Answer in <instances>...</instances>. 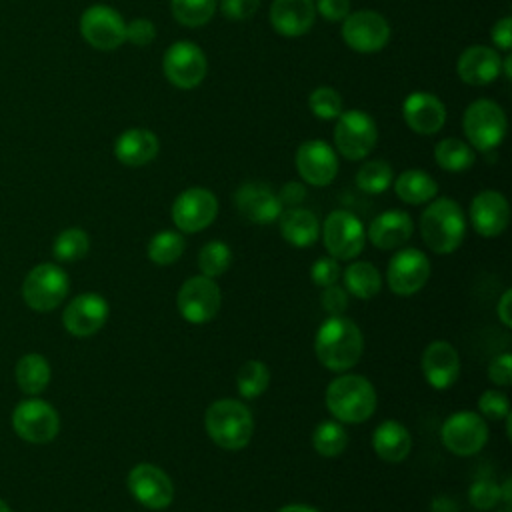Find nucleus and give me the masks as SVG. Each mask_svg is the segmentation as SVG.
Listing matches in <instances>:
<instances>
[{
  "label": "nucleus",
  "mask_w": 512,
  "mask_h": 512,
  "mask_svg": "<svg viewBox=\"0 0 512 512\" xmlns=\"http://www.w3.org/2000/svg\"><path fill=\"white\" fill-rule=\"evenodd\" d=\"M362 348L364 340L360 328L344 316H330L324 320L314 338L318 362L332 372L352 368L360 360Z\"/></svg>",
  "instance_id": "obj_1"
},
{
  "label": "nucleus",
  "mask_w": 512,
  "mask_h": 512,
  "mask_svg": "<svg viewBox=\"0 0 512 512\" xmlns=\"http://www.w3.org/2000/svg\"><path fill=\"white\" fill-rule=\"evenodd\" d=\"M326 406L338 422L360 424L374 414V386L358 374L338 376L326 388Z\"/></svg>",
  "instance_id": "obj_2"
},
{
  "label": "nucleus",
  "mask_w": 512,
  "mask_h": 512,
  "mask_svg": "<svg viewBox=\"0 0 512 512\" xmlns=\"http://www.w3.org/2000/svg\"><path fill=\"white\" fill-rule=\"evenodd\" d=\"M420 232L432 252H454L462 244L466 234V220L462 208L452 198L434 200L420 216Z\"/></svg>",
  "instance_id": "obj_3"
},
{
  "label": "nucleus",
  "mask_w": 512,
  "mask_h": 512,
  "mask_svg": "<svg viewBox=\"0 0 512 512\" xmlns=\"http://www.w3.org/2000/svg\"><path fill=\"white\" fill-rule=\"evenodd\" d=\"M204 426L214 444L224 450L244 448L254 432V420L250 410L232 398L216 400L208 406Z\"/></svg>",
  "instance_id": "obj_4"
},
{
  "label": "nucleus",
  "mask_w": 512,
  "mask_h": 512,
  "mask_svg": "<svg viewBox=\"0 0 512 512\" xmlns=\"http://www.w3.org/2000/svg\"><path fill=\"white\" fill-rule=\"evenodd\" d=\"M462 128L476 150H496L506 136V114L492 100H474L464 112Z\"/></svg>",
  "instance_id": "obj_5"
},
{
  "label": "nucleus",
  "mask_w": 512,
  "mask_h": 512,
  "mask_svg": "<svg viewBox=\"0 0 512 512\" xmlns=\"http://www.w3.org/2000/svg\"><path fill=\"white\" fill-rule=\"evenodd\" d=\"M70 288L64 268L52 262L34 266L22 282V298L36 312H50L62 304Z\"/></svg>",
  "instance_id": "obj_6"
},
{
  "label": "nucleus",
  "mask_w": 512,
  "mask_h": 512,
  "mask_svg": "<svg viewBox=\"0 0 512 512\" xmlns=\"http://www.w3.org/2000/svg\"><path fill=\"white\" fill-rule=\"evenodd\" d=\"M378 138L376 124L370 114L364 110H348L340 112L336 118V128H334V144L336 150L346 158V160H362L366 158Z\"/></svg>",
  "instance_id": "obj_7"
},
{
  "label": "nucleus",
  "mask_w": 512,
  "mask_h": 512,
  "mask_svg": "<svg viewBox=\"0 0 512 512\" xmlns=\"http://www.w3.org/2000/svg\"><path fill=\"white\" fill-rule=\"evenodd\" d=\"M14 432L30 444L52 442L60 430V418L54 406L40 398H28L16 404L12 412Z\"/></svg>",
  "instance_id": "obj_8"
},
{
  "label": "nucleus",
  "mask_w": 512,
  "mask_h": 512,
  "mask_svg": "<svg viewBox=\"0 0 512 512\" xmlns=\"http://www.w3.org/2000/svg\"><path fill=\"white\" fill-rule=\"evenodd\" d=\"M322 240L334 260H352L362 252L366 232L352 212L334 210L324 220Z\"/></svg>",
  "instance_id": "obj_9"
},
{
  "label": "nucleus",
  "mask_w": 512,
  "mask_h": 512,
  "mask_svg": "<svg viewBox=\"0 0 512 512\" xmlns=\"http://www.w3.org/2000/svg\"><path fill=\"white\" fill-rule=\"evenodd\" d=\"M220 304H222V292L218 284L204 274L188 278L180 286L176 296L178 312L182 314L184 320L192 324H204L212 320L218 314Z\"/></svg>",
  "instance_id": "obj_10"
},
{
  "label": "nucleus",
  "mask_w": 512,
  "mask_h": 512,
  "mask_svg": "<svg viewBox=\"0 0 512 512\" xmlns=\"http://www.w3.org/2000/svg\"><path fill=\"white\" fill-rule=\"evenodd\" d=\"M80 34L92 48L110 52L126 42V22L114 8L94 4L80 16Z\"/></svg>",
  "instance_id": "obj_11"
},
{
  "label": "nucleus",
  "mask_w": 512,
  "mask_h": 512,
  "mask_svg": "<svg viewBox=\"0 0 512 512\" xmlns=\"http://www.w3.org/2000/svg\"><path fill=\"white\" fill-rule=\"evenodd\" d=\"M162 70L172 86L190 90L204 80L208 72V62L204 52L194 42L180 40L170 44L164 52Z\"/></svg>",
  "instance_id": "obj_12"
},
{
  "label": "nucleus",
  "mask_w": 512,
  "mask_h": 512,
  "mask_svg": "<svg viewBox=\"0 0 512 512\" xmlns=\"http://www.w3.org/2000/svg\"><path fill=\"white\" fill-rule=\"evenodd\" d=\"M342 38L352 50L360 54H374L388 44L390 26L382 14L374 10H358L344 18Z\"/></svg>",
  "instance_id": "obj_13"
},
{
  "label": "nucleus",
  "mask_w": 512,
  "mask_h": 512,
  "mask_svg": "<svg viewBox=\"0 0 512 512\" xmlns=\"http://www.w3.org/2000/svg\"><path fill=\"white\" fill-rule=\"evenodd\" d=\"M218 214V200L206 188H188L172 204V222L182 232H200L208 228Z\"/></svg>",
  "instance_id": "obj_14"
},
{
  "label": "nucleus",
  "mask_w": 512,
  "mask_h": 512,
  "mask_svg": "<svg viewBox=\"0 0 512 512\" xmlns=\"http://www.w3.org/2000/svg\"><path fill=\"white\" fill-rule=\"evenodd\" d=\"M130 494L150 510H164L174 500V484L168 474L154 464H136L128 474Z\"/></svg>",
  "instance_id": "obj_15"
},
{
  "label": "nucleus",
  "mask_w": 512,
  "mask_h": 512,
  "mask_svg": "<svg viewBox=\"0 0 512 512\" xmlns=\"http://www.w3.org/2000/svg\"><path fill=\"white\" fill-rule=\"evenodd\" d=\"M442 444L456 456H472L488 440V426L476 412H456L442 426Z\"/></svg>",
  "instance_id": "obj_16"
},
{
  "label": "nucleus",
  "mask_w": 512,
  "mask_h": 512,
  "mask_svg": "<svg viewBox=\"0 0 512 512\" xmlns=\"http://www.w3.org/2000/svg\"><path fill=\"white\" fill-rule=\"evenodd\" d=\"M430 278V260L416 248H404L392 256L386 270L388 286L398 296L416 294Z\"/></svg>",
  "instance_id": "obj_17"
},
{
  "label": "nucleus",
  "mask_w": 512,
  "mask_h": 512,
  "mask_svg": "<svg viewBox=\"0 0 512 512\" xmlns=\"http://www.w3.org/2000/svg\"><path fill=\"white\" fill-rule=\"evenodd\" d=\"M108 320V302L96 292L78 294L68 302L62 314L64 328L78 338L96 334Z\"/></svg>",
  "instance_id": "obj_18"
},
{
  "label": "nucleus",
  "mask_w": 512,
  "mask_h": 512,
  "mask_svg": "<svg viewBox=\"0 0 512 512\" xmlns=\"http://www.w3.org/2000/svg\"><path fill=\"white\" fill-rule=\"evenodd\" d=\"M296 170L312 186H328L338 172V158L324 140L302 142L296 150Z\"/></svg>",
  "instance_id": "obj_19"
},
{
  "label": "nucleus",
  "mask_w": 512,
  "mask_h": 512,
  "mask_svg": "<svg viewBox=\"0 0 512 512\" xmlns=\"http://www.w3.org/2000/svg\"><path fill=\"white\" fill-rule=\"evenodd\" d=\"M238 212L254 224H270L282 214V202L270 186L262 182H246L234 194Z\"/></svg>",
  "instance_id": "obj_20"
},
{
  "label": "nucleus",
  "mask_w": 512,
  "mask_h": 512,
  "mask_svg": "<svg viewBox=\"0 0 512 512\" xmlns=\"http://www.w3.org/2000/svg\"><path fill=\"white\" fill-rule=\"evenodd\" d=\"M470 220L480 236L492 238L502 234L510 222V208L506 198L496 190H484L476 194L470 204Z\"/></svg>",
  "instance_id": "obj_21"
},
{
  "label": "nucleus",
  "mask_w": 512,
  "mask_h": 512,
  "mask_svg": "<svg viewBox=\"0 0 512 512\" xmlns=\"http://www.w3.org/2000/svg\"><path fill=\"white\" fill-rule=\"evenodd\" d=\"M422 372L432 388H450L460 376V358L452 344L446 340H434L422 354Z\"/></svg>",
  "instance_id": "obj_22"
},
{
  "label": "nucleus",
  "mask_w": 512,
  "mask_h": 512,
  "mask_svg": "<svg viewBox=\"0 0 512 512\" xmlns=\"http://www.w3.org/2000/svg\"><path fill=\"white\" fill-rule=\"evenodd\" d=\"M402 114L408 128L416 134H436L446 122L444 104L430 92H412L402 104Z\"/></svg>",
  "instance_id": "obj_23"
},
{
  "label": "nucleus",
  "mask_w": 512,
  "mask_h": 512,
  "mask_svg": "<svg viewBox=\"0 0 512 512\" xmlns=\"http://www.w3.org/2000/svg\"><path fill=\"white\" fill-rule=\"evenodd\" d=\"M314 18V0H274L270 6V24L286 38L306 34L312 28Z\"/></svg>",
  "instance_id": "obj_24"
},
{
  "label": "nucleus",
  "mask_w": 512,
  "mask_h": 512,
  "mask_svg": "<svg viewBox=\"0 0 512 512\" xmlns=\"http://www.w3.org/2000/svg\"><path fill=\"white\" fill-rule=\"evenodd\" d=\"M502 58L490 46H470L466 48L456 64L462 82L472 86H486L500 76Z\"/></svg>",
  "instance_id": "obj_25"
},
{
  "label": "nucleus",
  "mask_w": 512,
  "mask_h": 512,
  "mask_svg": "<svg viewBox=\"0 0 512 512\" xmlns=\"http://www.w3.org/2000/svg\"><path fill=\"white\" fill-rule=\"evenodd\" d=\"M414 222L402 210H386L378 214L368 226L370 242L380 250L400 248L412 236Z\"/></svg>",
  "instance_id": "obj_26"
},
{
  "label": "nucleus",
  "mask_w": 512,
  "mask_h": 512,
  "mask_svg": "<svg viewBox=\"0 0 512 512\" xmlns=\"http://www.w3.org/2000/svg\"><path fill=\"white\" fill-rule=\"evenodd\" d=\"M160 142L154 132L146 128H128L114 142V154L124 166H144L156 158Z\"/></svg>",
  "instance_id": "obj_27"
},
{
  "label": "nucleus",
  "mask_w": 512,
  "mask_h": 512,
  "mask_svg": "<svg viewBox=\"0 0 512 512\" xmlns=\"http://www.w3.org/2000/svg\"><path fill=\"white\" fill-rule=\"evenodd\" d=\"M280 232L282 238L296 246V248H306L312 246L318 236H320V224L314 212L306 208H288L280 216Z\"/></svg>",
  "instance_id": "obj_28"
},
{
  "label": "nucleus",
  "mask_w": 512,
  "mask_h": 512,
  "mask_svg": "<svg viewBox=\"0 0 512 512\" xmlns=\"http://www.w3.org/2000/svg\"><path fill=\"white\" fill-rule=\"evenodd\" d=\"M374 452L386 462H402L412 448L410 432L396 420H384L372 434Z\"/></svg>",
  "instance_id": "obj_29"
},
{
  "label": "nucleus",
  "mask_w": 512,
  "mask_h": 512,
  "mask_svg": "<svg viewBox=\"0 0 512 512\" xmlns=\"http://www.w3.org/2000/svg\"><path fill=\"white\" fill-rule=\"evenodd\" d=\"M16 382H18V388L28 396H36L44 392V388L50 382L48 360L36 352L24 354L16 364Z\"/></svg>",
  "instance_id": "obj_30"
},
{
  "label": "nucleus",
  "mask_w": 512,
  "mask_h": 512,
  "mask_svg": "<svg viewBox=\"0 0 512 512\" xmlns=\"http://www.w3.org/2000/svg\"><path fill=\"white\" fill-rule=\"evenodd\" d=\"M396 196L406 204H424L438 192L436 180L424 170H406L394 182Z\"/></svg>",
  "instance_id": "obj_31"
},
{
  "label": "nucleus",
  "mask_w": 512,
  "mask_h": 512,
  "mask_svg": "<svg viewBox=\"0 0 512 512\" xmlns=\"http://www.w3.org/2000/svg\"><path fill=\"white\" fill-rule=\"evenodd\" d=\"M344 284L352 296L368 300L380 292L382 276L370 262H352L344 270Z\"/></svg>",
  "instance_id": "obj_32"
},
{
  "label": "nucleus",
  "mask_w": 512,
  "mask_h": 512,
  "mask_svg": "<svg viewBox=\"0 0 512 512\" xmlns=\"http://www.w3.org/2000/svg\"><path fill=\"white\" fill-rule=\"evenodd\" d=\"M434 158L438 166L448 172L468 170L476 160L474 150L458 138H444L442 142H438L434 148Z\"/></svg>",
  "instance_id": "obj_33"
},
{
  "label": "nucleus",
  "mask_w": 512,
  "mask_h": 512,
  "mask_svg": "<svg viewBox=\"0 0 512 512\" xmlns=\"http://www.w3.org/2000/svg\"><path fill=\"white\" fill-rule=\"evenodd\" d=\"M314 450L324 458H336L344 452L348 444V434L338 420H324L316 426L312 434Z\"/></svg>",
  "instance_id": "obj_34"
},
{
  "label": "nucleus",
  "mask_w": 512,
  "mask_h": 512,
  "mask_svg": "<svg viewBox=\"0 0 512 512\" xmlns=\"http://www.w3.org/2000/svg\"><path fill=\"white\" fill-rule=\"evenodd\" d=\"M148 258L158 266L174 264L184 252V238L174 230H162L148 242Z\"/></svg>",
  "instance_id": "obj_35"
},
{
  "label": "nucleus",
  "mask_w": 512,
  "mask_h": 512,
  "mask_svg": "<svg viewBox=\"0 0 512 512\" xmlns=\"http://www.w3.org/2000/svg\"><path fill=\"white\" fill-rule=\"evenodd\" d=\"M270 384V370L260 360H248L240 366L236 376V388L244 398H258Z\"/></svg>",
  "instance_id": "obj_36"
},
{
  "label": "nucleus",
  "mask_w": 512,
  "mask_h": 512,
  "mask_svg": "<svg viewBox=\"0 0 512 512\" xmlns=\"http://www.w3.org/2000/svg\"><path fill=\"white\" fill-rule=\"evenodd\" d=\"M170 10L176 22L196 28L214 16L216 0H170Z\"/></svg>",
  "instance_id": "obj_37"
},
{
  "label": "nucleus",
  "mask_w": 512,
  "mask_h": 512,
  "mask_svg": "<svg viewBox=\"0 0 512 512\" xmlns=\"http://www.w3.org/2000/svg\"><path fill=\"white\" fill-rule=\"evenodd\" d=\"M88 248L90 238L82 228H66L56 236L52 252L60 262H76L86 256Z\"/></svg>",
  "instance_id": "obj_38"
},
{
  "label": "nucleus",
  "mask_w": 512,
  "mask_h": 512,
  "mask_svg": "<svg viewBox=\"0 0 512 512\" xmlns=\"http://www.w3.org/2000/svg\"><path fill=\"white\" fill-rule=\"evenodd\" d=\"M392 168L384 160H368L356 172V186L368 194H380L392 184Z\"/></svg>",
  "instance_id": "obj_39"
},
{
  "label": "nucleus",
  "mask_w": 512,
  "mask_h": 512,
  "mask_svg": "<svg viewBox=\"0 0 512 512\" xmlns=\"http://www.w3.org/2000/svg\"><path fill=\"white\" fill-rule=\"evenodd\" d=\"M230 264H232V252L228 244L220 240L206 242L198 254V268L208 278H216L224 274L230 268Z\"/></svg>",
  "instance_id": "obj_40"
},
{
  "label": "nucleus",
  "mask_w": 512,
  "mask_h": 512,
  "mask_svg": "<svg viewBox=\"0 0 512 512\" xmlns=\"http://www.w3.org/2000/svg\"><path fill=\"white\" fill-rule=\"evenodd\" d=\"M308 106L316 118L336 120L342 112V98L334 88L320 86L308 96Z\"/></svg>",
  "instance_id": "obj_41"
},
{
  "label": "nucleus",
  "mask_w": 512,
  "mask_h": 512,
  "mask_svg": "<svg viewBox=\"0 0 512 512\" xmlns=\"http://www.w3.org/2000/svg\"><path fill=\"white\" fill-rule=\"evenodd\" d=\"M470 504L478 510H490L500 502V486L490 478H480L470 486Z\"/></svg>",
  "instance_id": "obj_42"
},
{
  "label": "nucleus",
  "mask_w": 512,
  "mask_h": 512,
  "mask_svg": "<svg viewBox=\"0 0 512 512\" xmlns=\"http://www.w3.org/2000/svg\"><path fill=\"white\" fill-rule=\"evenodd\" d=\"M478 408L480 412L490 418V420H500L506 418V414L510 412V404L508 398L502 392L496 390H486L480 398H478Z\"/></svg>",
  "instance_id": "obj_43"
},
{
  "label": "nucleus",
  "mask_w": 512,
  "mask_h": 512,
  "mask_svg": "<svg viewBox=\"0 0 512 512\" xmlns=\"http://www.w3.org/2000/svg\"><path fill=\"white\" fill-rule=\"evenodd\" d=\"M310 276H312V282L316 286H322V288H328L332 284H336L338 276H340V266H338V260L334 258H318L310 270Z\"/></svg>",
  "instance_id": "obj_44"
},
{
  "label": "nucleus",
  "mask_w": 512,
  "mask_h": 512,
  "mask_svg": "<svg viewBox=\"0 0 512 512\" xmlns=\"http://www.w3.org/2000/svg\"><path fill=\"white\" fill-rule=\"evenodd\" d=\"M156 38V26L148 18H134L126 24V40L134 46H148Z\"/></svg>",
  "instance_id": "obj_45"
},
{
  "label": "nucleus",
  "mask_w": 512,
  "mask_h": 512,
  "mask_svg": "<svg viewBox=\"0 0 512 512\" xmlns=\"http://www.w3.org/2000/svg\"><path fill=\"white\" fill-rule=\"evenodd\" d=\"M258 6L260 0H220V10L228 20H248Z\"/></svg>",
  "instance_id": "obj_46"
},
{
  "label": "nucleus",
  "mask_w": 512,
  "mask_h": 512,
  "mask_svg": "<svg viewBox=\"0 0 512 512\" xmlns=\"http://www.w3.org/2000/svg\"><path fill=\"white\" fill-rule=\"evenodd\" d=\"M488 376L496 386H510L512 382V354L496 356L488 366Z\"/></svg>",
  "instance_id": "obj_47"
},
{
  "label": "nucleus",
  "mask_w": 512,
  "mask_h": 512,
  "mask_svg": "<svg viewBox=\"0 0 512 512\" xmlns=\"http://www.w3.org/2000/svg\"><path fill=\"white\" fill-rule=\"evenodd\" d=\"M346 306H348V296H346V292L338 284H332V286L324 288L322 308L330 316H340L346 310Z\"/></svg>",
  "instance_id": "obj_48"
},
{
  "label": "nucleus",
  "mask_w": 512,
  "mask_h": 512,
  "mask_svg": "<svg viewBox=\"0 0 512 512\" xmlns=\"http://www.w3.org/2000/svg\"><path fill=\"white\" fill-rule=\"evenodd\" d=\"M314 8L328 22H338L350 14V0H316Z\"/></svg>",
  "instance_id": "obj_49"
},
{
  "label": "nucleus",
  "mask_w": 512,
  "mask_h": 512,
  "mask_svg": "<svg viewBox=\"0 0 512 512\" xmlns=\"http://www.w3.org/2000/svg\"><path fill=\"white\" fill-rule=\"evenodd\" d=\"M492 42L504 50V52H510V46H512V18L510 16H504L502 20H498L494 26H492Z\"/></svg>",
  "instance_id": "obj_50"
},
{
  "label": "nucleus",
  "mask_w": 512,
  "mask_h": 512,
  "mask_svg": "<svg viewBox=\"0 0 512 512\" xmlns=\"http://www.w3.org/2000/svg\"><path fill=\"white\" fill-rule=\"evenodd\" d=\"M306 198V188L300 184V182H288L282 186L280 194H278V200L282 202V206H298L302 200Z\"/></svg>",
  "instance_id": "obj_51"
},
{
  "label": "nucleus",
  "mask_w": 512,
  "mask_h": 512,
  "mask_svg": "<svg viewBox=\"0 0 512 512\" xmlns=\"http://www.w3.org/2000/svg\"><path fill=\"white\" fill-rule=\"evenodd\" d=\"M510 300H512V290L508 288L504 294H502V298H500V302H498V318H500V322L506 326V328H510L512 326V314H510Z\"/></svg>",
  "instance_id": "obj_52"
},
{
  "label": "nucleus",
  "mask_w": 512,
  "mask_h": 512,
  "mask_svg": "<svg viewBox=\"0 0 512 512\" xmlns=\"http://www.w3.org/2000/svg\"><path fill=\"white\" fill-rule=\"evenodd\" d=\"M500 500L504 502V506H510V502H512V480L510 478H506L504 484L500 486Z\"/></svg>",
  "instance_id": "obj_53"
},
{
  "label": "nucleus",
  "mask_w": 512,
  "mask_h": 512,
  "mask_svg": "<svg viewBox=\"0 0 512 512\" xmlns=\"http://www.w3.org/2000/svg\"><path fill=\"white\" fill-rule=\"evenodd\" d=\"M278 512H320L316 508H310V506H302V504H290V506H284L280 508Z\"/></svg>",
  "instance_id": "obj_54"
},
{
  "label": "nucleus",
  "mask_w": 512,
  "mask_h": 512,
  "mask_svg": "<svg viewBox=\"0 0 512 512\" xmlns=\"http://www.w3.org/2000/svg\"><path fill=\"white\" fill-rule=\"evenodd\" d=\"M500 70H504V78H512V56L510 54H506V58L502 60V66H500Z\"/></svg>",
  "instance_id": "obj_55"
},
{
  "label": "nucleus",
  "mask_w": 512,
  "mask_h": 512,
  "mask_svg": "<svg viewBox=\"0 0 512 512\" xmlns=\"http://www.w3.org/2000/svg\"><path fill=\"white\" fill-rule=\"evenodd\" d=\"M0 512H12V510H10V506H8L2 498H0Z\"/></svg>",
  "instance_id": "obj_56"
},
{
  "label": "nucleus",
  "mask_w": 512,
  "mask_h": 512,
  "mask_svg": "<svg viewBox=\"0 0 512 512\" xmlns=\"http://www.w3.org/2000/svg\"><path fill=\"white\" fill-rule=\"evenodd\" d=\"M498 512H510V506H504L502 510H498Z\"/></svg>",
  "instance_id": "obj_57"
}]
</instances>
